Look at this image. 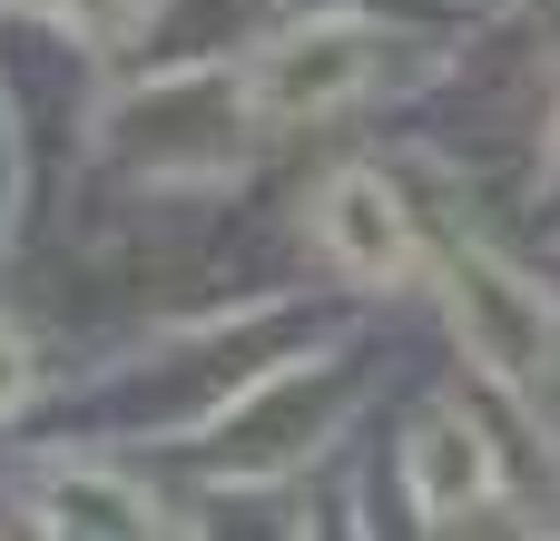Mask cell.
Wrapping results in <instances>:
<instances>
[{
  "mask_svg": "<svg viewBox=\"0 0 560 541\" xmlns=\"http://www.w3.org/2000/svg\"><path fill=\"white\" fill-rule=\"evenodd\" d=\"M30 384H39V365H30V335H20V325H0V424L30 404Z\"/></svg>",
  "mask_w": 560,
  "mask_h": 541,
  "instance_id": "5b68a950",
  "label": "cell"
},
{
  "mask_svg": "<svg viewBox=\"0 0 560 541\" xmlns=\"http://www.w3.org/2000/svg\"><path fill=\"white\" fill-rule=\"evenodd\" d=\"M443 306H453L463 355H472L492 384H532V375L551 365V296H541L522 266H502L492 246H453Z\"/></svg>",
  "mask_w": 560,
  "mask_h": 541,
  "instance_id": "7a4b0ae2",
  "label": "cell"
},
{
  "mask_svg": "<svg viewBox=\"0 0 560 541\" xmlns=\"http://www.w3.org/2000/svg\"><path fill=\"white\" fill-rule=\"evenodd\" d=\"M20 10H59V20H69V0H20Z\"/></svg>",
  "mask_w": 560,
  "mask_h": 541,
  "instance_id": "8992f818",
  "label": "cell"
},
{
  "mask_svg": "<svg viewBox=\"0 0 560 541\" xmlns=\"http://www.w3.org/2000/svg\"><path fill=\"white\" fill-rule=\"evenodd\" d=\"M315 246H325L335 276L384 286V296L413 276V217H404V197H394L374 168H335V177L315 187Z\"/></svg>",
  "mask_w": 560,
  "mask_h": 541,
  "instance_id": "3957f363",
  "label": "cell"
},
{
  "mask_svg": "<svg viewBox=\"0 0 560 541\" xmlns=\"http://www.w3.org/2000/svg\"><path fill=\"white\" fill-rule=\"evenodd\" d=\"M404 483H413V513H423V522H463V513L492 503L502 463H492V444H482L472 414H433V424L404 444Z\"/></svg>",
  "mask_w": 560,
  "mask_h": 541,
  "instance_id": "277c9868",
  "label": "cell"
},
{
  "mask_svg": "<svg viewBox=\"0 0 560 541\" xmlns=\"http://www.w3.org/2000/svg\"><path fill=\"white\" fill-rule=\"evenodd\" d=\"M374 69H384V30L354 20V10H325V20H305V30H285L276 49H256V69H246V118H256V128L335 118V108H354V99L374 89Z\"/></svg>",
  "mask_w": 560,
  "mask_h": 541,
  "instance_id": "6da1fadb",
  "label": "cell"
}]
</instances>
